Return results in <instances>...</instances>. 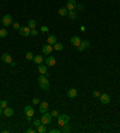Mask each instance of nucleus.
<instances>
[{
    "label": "nucleus",
    "instance_id": "dca6fc26",
    "mask_svg": "<svg viewBox=\"0 0 120 133\" xmlns=\"http://www.w3.org/2000/svg\"><path fill=\"white\" fill-rule=\"evenodd\" d=\"M13 109L12 108H9V107H6L5 109H4V115L6 116V117H10V116H12L13 115Z\"/></svg>",
    "mask_w": 120,
    "mask_h": 133
},
{
    "label": "nucleus",
    "instance_id": "6ab92c4d",
    "mask_svg": "<svg viewBox=\"0 0 120 133\" xmlns=\"http://www.w3.org/2000/svg\"><path fill=\"white\" fill-rule=\"evenodd\" d=\"M28 27L30 28V29H35V28H36V20H35V19H29Z\"/></svg>",
    "mask_w": 120,
    "mask_h": 133
},
{
    "label": "nucleus",
    "instance_id": "1a4fd4ad",
    "mask_svg": "<svg viewBox=\"0 0 120 133\" xmlns=\"http://www.w3.org/2000/svg\"><path fill=\"white\" fill-rule=\"evenodd\" d=\"M24 114L27 116H33L35 114V109L33 108V106H27L24 108Z\"/></svg>",
    "mask_w": 120,
    "mask_h": 133
},
{
    "label": "nucleus",
    "instance_id": "39448f33",
    "mask_svg": "<svg viewBox=\"0 0 120 133\" xmlns=\"http://www.w3.org/2000/svg\"><path fill=\"white\" fill-rule=\"evenodd\" d=\"M53 47H52V44H46V46H43L42 47V53L45 54V55H51L52 52H53Z\"/></svg>",
    "mask_w": 120,
    "mask_h": 133
},
{
    "label": "nucleus",
    "instance_id": "7ed1b4c3",
    "mask_svg": "<svg viewBox=\"0 0 120 133\" xmlns=\"http://www.w3.org/2000/svg\"><path fill=\"white\" fill-rule=\"evenodd\" d=\"M52 117L53 116L51 115V113H43V115L41 116V122L45 125H49L51 122H52Z\"/></svg>",
    "mask_w": 120,
    "mask_h": 133
},
{
    "label": "nucleus",
    "instance_id": "f3484780",
    "mask_svg": "<svg viewBox=\"0 0 120 133\" xmlns=\"http://www.w3.org/2000/svg\"><path fill=\"white\" fill-rule=\"evenodd\" d=\"M47 42H48V44L56 43V37L54 35H49V36H48V38H47Z\"/></svg>",
    "mask_w": 120,
    "mask_h": 133
},
{
    "label": "nucleus",
    "instance_id": "f257e3e1",
    "mask_svg": "<svg viewBox=\"0 0 120 133\" xmlns=\"http://www.w3.org/2000/svg\"><path fill=\"white\" fill-rule=\"evenodd\" d=\"M38 84L42 90H49V80L47 77H43V74L38 77Z\"/></svg>",
    "mask_w": 120,
    "mask_h": 133
},
{
    "label": "nucleus",
    "instance_id": "e433bc0d",
    "mask_svg": "<svg viewBox=\"0 0 120 133\" xmlns=\"http://www.w3.org/2000/svg\"><path fill=\"white\" fill-rule=\"evenodd\" d=\"M77 50H78V52H83L84 48L82 47V46H78V47H77Z\"/></svg>",
    "mask_w": 120,
    "mask_h": 133
},
{
    "label": "nucleus",
    "instance_id": "cd10ccee",
    "mask_svg": "<svg viewBox=\"0 0 120 133\" xmlns=\"http://www.w3.org/2000/svg\"><path fill=\"white\" fill-rule=\"evenodd\" d=\"M0 107H1L2 109H5V108L7 107V101H6V100H2V101L0 102Z\"/></svg>",
    "mask_w": 120,
    "mask_h": 133
},
{
    "label": "nucleus",
    "instance_id": "0eeeda50",
    "mask_svg": "<svg viewBox=\"0 0 120 133\" xmlns=\"http://www.w3.org/2000/svg\"><path fill=\"white\" fill-rule=\"evenodd\" d=\"M30 30H31V29H30L29 27H22L18 30V31H19V34H20L22 36H25V37H28V36L30 35Z\"/></svg>",
    "mask_w": 120,
    "mask_h": 133
},
{
    "label": "nucleus",
    "instance_id": "c9c22d12",
    "mask_svg": "<svg viewBox=\"0 0 120 133\" xmlns=\"http://www.w3.org/2000/svg\"><path fill=\"white\" fill-rule=\"evenodd\" d=\"M41 30H42V33H47V31H48V27L43 25V27L41 28Z\"/></svg>",
    "mask_w": 120,
    "mask_h": 133
},
{
    "label": "nucleus",
    "instance_id": "c756f323",
    "mask_svg": "<svg viewBox=\"0 0 120 133\" xmlns=\"http://www.w3.org/2000/svg\"><path fill=\"white\" fill-rule=\"evenodd\" d=\"M51 115L53 116V117H58V116H59V113H58L56 110H52V112H51Z\"/></svg>",
    "mask_w": 120,
    "mask_h": 133
},
{
    "label": "nucleus",
    "instance_id": "20e7f679",
    "mask_svg": "<svg viewBox=\"0 0 120 133\" xmlns=\"http://www.w3.org/2000/svg\"><path fill=\"white\" fill-rule=\"evenodd\" d=\"M12 24V17L10 15H5L2 17V25L4 27H10Z\"/></svg>",
    "mask_w": 120,
    "mask_h": 133
},
{
    "label": "nucleus",
    "instance_id": "aec40b11",
    "mask_svg": "<svg viewBox=\"0 0 120 133\" xmlns=\"http://www.w3.org/2000/svg\"><path fill=\"white\" fill-rule=\"evenodd\" d=\"M60 131H61V132L63 133H67V132H71V126H70V125H64V126H63V128H61V130H60Z\"/></svg>",
    "mask_w": 120,
    "mask_h": 133
},
{
    "label": "nucleus",
    "instance_id": "2f4dec72",
    "mask_svg": "<svg viewBox=\"0 0 120 133\" xmlns=\"http://www.w3.org/2000/svg\"><path fill=\"white\" fill-rule=\"evenodd\" d=\"M30 34H31L33 36H37V34H38V31H37L36 29H31V30H30Z\"/></svg>",
    "mask_w": 120,
    "mask_h": 133
},
{
    "label": "nucleus",
    "instance_id": "72a5a7b5",
    "mask_svg": "<svg viewBox=\"0 0 120 133\" xmlns=\"http://www.w3.org/2000/svg\"><path fill=\"white\" fill-rule=\"evenodd\" d=\"M33 104H35V106H37V104H40V100L38 98H33Z\"/></svg>",
    "mask_w": 120,
    "mask_h": 133
},
{
    "label": "nucleus",
    "instance_id": "b1692460",
    "mask_svg": "<svg viewBox=\"0 0 120 133\" xmlns=\"http://www.w3.org/2000/svg\"><path fill=\"white\" fill-rule=\"evenodd\" d=\"M55 50H58V52H60V50H63V44L59 43V42H56V43H54V47H53Z\"/></svg>",
    "mask_w": 120,
    "mask_h": 133
},
{
    "label": "nucleus",
    "instance_id": "c85d7f7f",
    "mask_svg": "<svg viewBox=\"0 0 120 133\" xmlns=\"http://www.w3.org/2000/svg\"><path fill=\"white\" fill-rule=\"evenodd\" d=\"M12 27H13V29H16V30H19V29H20V27H19V24L17 23V22L12 23Z\"/></svg>",
    "mask_w": 120,
    "mask_h": 133
},
{
    "label": "nucleus",
    "instance_id": "4be33fe9",
    "mask_svg": "<svg viewBox=\"0 0 120 133\" xmlns=\"http://www.w3.org/2000/svg\"><path fill=\"white\" fill-rule=\"evenodd\" d=\"M34 61L36 62L37 65H40V64H42V61H43V58L41 55H36V56H34Z\"/></svg>",
    "mask_w": 120,
    "mask_h": 133
},
{
    "label": "nucleus",
    "instance_id": "bb28decb",
    "mask_svg": "<svg viewBox=\"0 0 120 133\" xmlns=\"http://www.w3.org/2000/svg\"><path fill=\"white\" fill-rule=\"evenodd\" d=\"M25 58H27V60H29V61L34 60V55H33V53H31V52H28V53L25 54Z\"/></svg>",
    "mask_w": 120,
    "mask_h": 133
},
{
    "label": "nucleus",
    "instance_id": "9b49d317",
    "mask_svg": "<svg viewBox=\"0 0 120 133\" xmlns=\"http://www.w3.org/2000/svg\"><path fill=\"white\" fill-rule=\"evenodd\" d=\"M38 106H40V108H38V109H40V113H42V114L46 113L47 110H48V108H49V106H48L47 102H40Z\"/></svg>",
    "mask_w": 120,
    "mask_h": 133
},
{
    "label": "nucleus",
    "instance_id": "423d86ee",
    "mask_svg": "<svg viewBox=\"0 0 120 133\" xmlns=\"http://www.w3.org/2000/svg\"><path fill=\"white\" fill-rule=\"evenodd\" d=\"M99 98H100L101 103H103V104H108L111 102V97L108 96V94H101Z\"/></svg>",
    "mask_w": 120,
    "mask_h": 133
},
{
    "label": "nucleus",
    "instance_id": "f704fd0d",
    "mask_svg": "<svg viewBox=\"0 0 120 133\" xmlns=\"http://www.w3.org/2000/svg\"><path fill=\"white\" fill-rule=\"evenodd\" d=\"M61 132L60 130H55V128H53V130H49V133H59Z\"/></svg>",
    "mask_w": 120,
    "mask_h": 133
},
{
    "label": "nucleus",
    "instance_id": "f03ea898",
    "mask_svg": "<svg viewBox=\"0 0 120 133\" xmlns=\"http://www.w3.org/2000/svg\"><path fill=\"white\" fill-rule=\"evenodd\" d=\"M69 122H70V116L66 115V114H59V116H58V124L60 125L61 127L64 125L69 124Z\"/></svg>",
    "mask_w": 120,
    "mask_h": 133
},
{
    "label": "nucleus",
    "instance_id": "393cba45",
    "mask_svg": "<svg viewBox=\"0 0 120 133\" xmlns=\"http://www.w3.org/2000/svg\"><path fill=\"white\" fill-rule=\"evenodd\" d=\"M81 46L83 47L84 49H86V48H90V42H89V41H86V40H85V41H82Z\"/></svg>",
    "mask_w": 120,
    "mask_h": 133
},
{
    "label": "nucleus",
    "instance_id": "a211bd4d",
    "mask_svg": "<svg viewBox=\"0 0 120 133\" xmlns=\"http://www.w3.org/2000/svg\"><path fill=\"white\" fill-rule=\"evenodd\" d=\"M37 132L38 133H46L47 132V128H46V125L45 124H41L38 127H37Z\"/></svg>",
    "mask_w": 120,
    "mask_h": 133
},
{
    "label": "nucleus",
    "instance_id": "9d476101",
    "mask_svg": "<svg viewBox=\"0 0 120 133\" xmlns=\"http://www.w3.org/2000/svg\"><path fill=\"white\" fill-rule=\"evenodd\" d=\"M76 6H77V1H76V0H67V4H66V9L69 10V11H71V10H74V9H76Z\"/></svg>",
    "mask_w": 120,
    "mask_h": 133
},
{
    "label": "nucleus",
    "instance_id": "6e6552de",
    "mask_svg": "<svg viewBox=\"0 0 120 133\" xmlns=\"http://www.w3.org/2000/svg\"><path fill=\"white\" fill-rule=\"evenodd\" d=\"M45 61H46V65L47 66H54L56 64V60L54 56H52V55H48V58L45 59Z\"/></svg>",
    "mask_w": 120,
    "mask_h": 133
},
{
    "label": "nucleus",
    "instance_id": "4468645a",
    "mask_svg": "<svg viewBox=\"0 0 120 133\" xmlns=\"http://www.w3.org/2000/svg\"><path fill=\"white\" fill-rule=\"evenodd\" d=\"M71 43L73 44V46H76V47H78V46H81V43H82V40L78 36H72L71 37Z\"/></svg>",
    "mask_w": 120,
    "mask_h": 133
},
{
    "label": "nucleus",
    "instance_id": "58836bf2",
    "mask_svg": "<svg viewBox=\"0 0 120 133\" xmlns=\"http://www.w3.org/2000/svg\"><path fill=\"white\" fill-rule=\"evenodd\" d=\"M27 132H28V133H34V132H35V130H33V128H29V130H27Z\"/></svg>",
    "mask_w": 120,
    "mask_h": 133
},
{
    "label": "nucleus",
    "instance_id": "a878e982",
    "mask_svg": "<svg viewBox=\"0 0 120 133\" xmlns=\"http://www.w3.org/2000/svg\"><path fill=\"white\" fill-rule=\"evenodd\" d=\"M6 36H7V30H6V29H0V37L4 38V37H6Z\"/></svg>",
    "mask_w": 120,
    "mask_h": 133
},
{
    "label": "nucleus",
    "instance_id": "f8f14e48",
    "mask_svg": "<svg viewBox=\"0 0 120 133\" xmlns=\"http://www.w3.org/2000/svg\"><path fill=\"white\" fill-rule=\"evenodd\" d=\"M1 61L6 62V64H11V62H12V56L7 53L2 54V55H1Z\"/></svg>",
    "mask_w": 120,
    "mask_h": 133
},
{
    "label": "nucleus",
    "instance_id": "ea45409f",
    "mask_svg": "<svg viewBox=\"0 0 120 133\" xmlns=\"http://www.w3.org/2000/svg\"><path fill=\"white\" fill-rule=\"evenodd\" d=\"M1 114H2V108L0 107V115H1Z\"/></svg>",
    "mask_w": 120,
    "mask_h": 133
},
{
    "label": "nucleus",
    "instance_id": "473e14b6",
    "mask_svg": "<svg viewBox=\"0 0 120 133\" xmlns=\"http://www.w3.org/2000/svg\"><path fill=\"white\" fill-rule=\"evenodd\" d=\"M100 95H101V94H100V92H99L97 90L92 91V96H94V97H100Z\"/></svg>",
    "mask_w": 120,
    "mask_h": 133
},
{
    "label": "nucleus",
    "instance_id": "4c0bfd02",
    "mask_svg": "<svg viewBox=\"0 0 120 133\" xmlns=\"http://www.w3.org/2000/svg\"><path fill=\"white\" fill-rule=\"evenodd\" d=\"M76 9H78L79 11H82V9H83V5H79V4H77V6H76Z\"/></svg>",
    "mask_w": 120,
    "mask_h": 133
},
{
    "label": "nucleus",
    "instance_id": "2eb2a0df",
    "mask_svg": "<svg viewBox=\"0 0 120 133\" xmlns=\"http://www.w3.org/2000/svg\"><path fill=\"white\" fill-rule=\"evenodd\" d=\"M77 95H78V91H77V89H70L69 91H67V96L70 98H74V97H77Z\"/></svg>",
    "mask_w": 120,
    "mask_h": 133
},
{
    "label": "nucleus",
    "instance_id": "7c9ffc66",
    "mask_svg": "<svg viewBox=\"0 0 120 133\" xmlns=\"http://www.w3.org/2000/svg\"><path fill=\"white\" fill-rule=\"evenodd\" d=\"M42 124L41 122V120H38V119H36V120H34V126H36V127H38L40 125Z\"/></svg>",
    "mask_w": 120,
    "mask_h": 133
},
{
    "label": "nucleus",
    "instance_id": "5701e85b",
    "mask_svg": "<svg viewBox=\"0 0 120 133\" xmlns=\"http://www.w3.org/2000/svg\"><path fill=\"white\" fill-rule=\"evenodd\" d=\"M67 13H69V10L66 9V7H61V9L59 10V15L60 16H67Z\"/></svg>",
    "mask_w": 120,
    "mask_h": 133
},
{
    "label": "nucleus",
    "instance_id": "412c9836",
    "mask_svg": "<svg viewBox=\"0 0 120 133\" xmlns=\"http://www.w3.org/2000/svg\"><path fill=\"white\" fill-rule=\"evenodd\" d=\"M67 15H69V17L71 18L72 20H74V19L77 18V13H76V11H74V10H71V11H69V13H67Z\"/></svg>",
    "mask_w": 120,
    "mask_h": 133
},
{
    "label": "nucleus",
    "instance_id": "ddd939ff",
    "mask_svg": "<svg viewBox=\"0 0 120 133\" xmlns=\"http://www.w3.org/2000/svg\"><path fill=\"white\" fill-rule=\"evenodd\" d=\"M47 65H42V64H40L38 65V67H37V70H38V72L41 73V74H45V76H48V73H47Z\"/></svg>",
    "mask_w": 120,
    "mask_h": 133
}]
</instances>
